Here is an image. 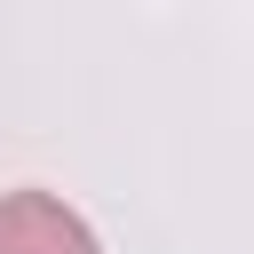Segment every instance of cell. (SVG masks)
I'll use <instances>...</instances> for the list:
<instances>
[{
	"label": "cell",
	"mask_w": 254,
	"mask_h": 254,
	"mask_svg": "<svg viewBox=\"0 0 254 254\" xmlns=\"http://www.w3.org/2000/svg\"><path fill=\"white\" fill-rule=\"evenodd\" d=\"M0 254H103V246L56 190H8L0 198Z\"/></svg>",
	"instance_id": "obj_1"
}]
</instances>
